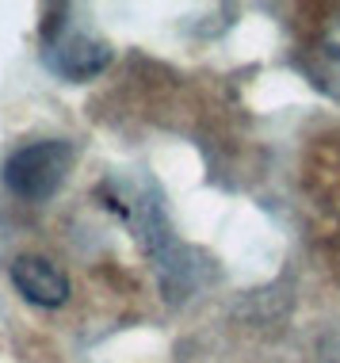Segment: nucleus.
I'll return each instance as SVG.
<instances>
[{"label": "nucleus", "mask_w": 340, "mask_h": 363, "mask_svg": "<svg viewBox=\"0 0 340 363\" xmlns=\"http://www.w3.org/2000/svg\"><path fill=\"white\" fill-rule=\"evenodd\" d=\"M8 276H12V287L38 310H57L73 294V283L65 276V268H57L50 257H35V252L16 257Z\"/></svg>", "instance_id": "obj_4"}, {"label": "nucleus", "mask_w": 340, "mask_h": 363, "mask_svg": "<svg viewBox=\"0 0 340 363\" xmlns=\"http://www.w3.org/2000/svg\"><path fill=\"white\" fill-rule=\"evenodd\" d=\"M306 73L329 100L340 104V12L325 19L314 46L306 50Z\"/></svg>", "instance_id": "obj_5"}, {"label": "nucleus", "mask_w": 340, "mask_h": 363, "mask_svg": "<svg viewBox=\"0 0 340 363\" xmlns=\"http://www.w3.org/2000/svg\"><path fill=\"white\" fill-rule=\"evenodd\" d=\"M76 164V150L65 138H38L8 153L0 180L4 188L23 203H50L65 188Z\"/></svg>", "instance_id": "obj_3"}, {"label": "nucleus", "mask_w": 340, "mask_h": 363, "mask_svg": "<svg viewBox=\"0 0 340 363\" xmlns=\"http://www.w3.org/2000/svg\"><path fill=\"white\" fill-rule=\"evenodd\" d=\"M69 16L73 8H57L54 19L42 27V65L62 81L84 84L108 69L115 50L108 38H100L92 27L76 23Z\"/></svg>", "instance_id": "obj_2"}, {"label": "nucleus", "mask_w": 340, "mask_h": 363, "mask_svg": "<svg viewBox=\"0 0 340 363\" xmlns=\"http://www.w3.org/2000/svg\"><path fill=\"white\" fill-rule=\"evenodd\" d=\"M322 363H340V340H333V345L322 352Z\"/></svg>", "instance_id": "obj_6"}, {"label": "nucleus", "mask_w": 340, "mask_h": 363, "mask_svg": "<svg viewBox=\"0 0 340 363\" xmlns=\"http://www.w3.org/2000/svg\"><path fill=\"white\" fill-rule=\"evenodd\" d=\"M100 195L108 203V211H115L134 230V238L149 252L164 291H172V298H176V291L188 287L191 264H183V245L176 238V230H172V218L164 211L157 184L145 180V176H111L100 188Z\"/></svg>", "instance_id": "obj_1"}]
</instances>
